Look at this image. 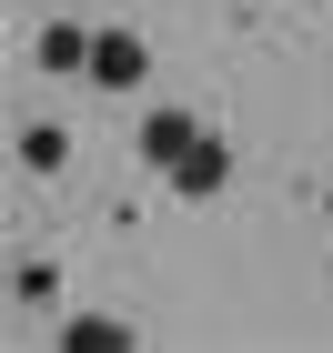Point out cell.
<instances>
[{
	"mask_svg": "<svg viewBox=\"0 0 333 353\" xmlns=\"http://www.w3.org/2000/svg\"><path fill=\"white\" fill-rule=\"evenodd\" d=\"M41 71H91V30L81 21H51L41 30Z\"/></svg>",
	"mask_w": 333,
	"mask_h": 353,
	"instance_id": "obj_4",
	"label": "cell"
},
{
	"mask_svg": "<svg viewBox=\"0 0 333 353\" xmlns=\"http://www.w3.org/2000/svg\"><path fill=\"white\" fill-rule=\"evenodd\" d=\"M141 71H152V51H141L132 30H101V41H91V81H101V91H132Z\"/></svg>",
	"mask_w": 333,
	"mask_h": 353,
	"instance_id": "obj_2",
	"label": "cell"
},
{
	"mask_svg": "<svg viewBox=\"0 0 333 353\" xmlns=\"http://www.w3.org/2000/svg\"><path fill=\"white\" fill-rule=\"evenodd\" d=\"M10 152H21V172H61V162H71V132H61V121H30Z\"/></svg>",
	"mask_w": 333,
	"mask_h": 353,
	"instance_id": "obj_5",
	"label": "cell"
},
{
	"mask_svg": "<svg viewBox=\"0 0 333 353\" xmlns=\"http://www.w3.org/2000/svg\"><path fill=\"white\" fill-rule=\"evenodd\" d=\"M192 141H202V121H192V111H152V121H141V162H152V172H172Z\"/></svg>",
	"mask_w": 333,
	"mask_h": 353,
	"instance_id": "obj_3",
	"label": "cell"
},
{
	"mask_svg": "<svg viewBox=\"0 0 333 353\" xmlns=\"http://www.w3.org/2000/svg\"><path fill=\"white\" fill-rule=\"evenodd\" d=\"M71 343L81 353H132V323H101V313H91V323H71Z\"/></svg>",
	"mask_w": 333,
	"mask_h": 353,
	"instance_id": "obj_6",
	"label": "cell"
},
{
	"mask_svg": "<svg viewBox=\"0 0 333 353\" xmlns=\"http://www.w3.org/2000/svg\"><path fill=\"white\" fill-rule=\"evenodd\" d=\"M162 182H172V192H182V202H212V192H222V182H232V152H222V141H212V132H202V141H192V152H182V162H172V172H162Z\"/></svg>",
	"mask_w": 333,
	"mask_h": 353,
	"instance_id": "obj_1",
	"label": "cell"
}]
</instances>
